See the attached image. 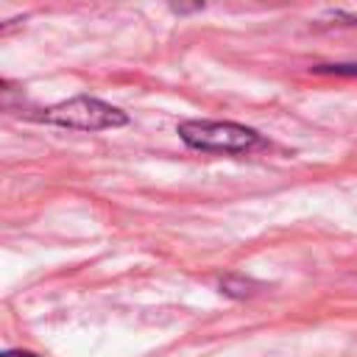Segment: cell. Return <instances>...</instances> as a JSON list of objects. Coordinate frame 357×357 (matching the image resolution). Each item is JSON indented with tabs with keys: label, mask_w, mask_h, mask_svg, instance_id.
I'll return each mask as SVG.
<instances>
[{
	"label": "cell",
	"mask_w": 357,
	"mask_h": 357,
	"mask_svg": "<svg viewBox=\"0 0 357 357\" xmlns=\"http://www.w3.org/2000/svg\"><path fill=\"white\" fill-rule=\"evenodd\" d=\"M178 137L192 151L223 153V156L251 153L265 145L259 131L231 120H184L178 123Z\"/></svg>",
	"instance_id": "obj_1"
},
{
	"label": "cell",
	"mask_w": 357,
	"mask_h": 357,
	"mask_svg": "<svg viewBox=\"0 0 357 357\" xmlns=\"http://www.w3.org/2000/svg\"><path fill=\"white\" fill-rule=\"evenodd\" d=\"M42 120L59 128H73V131H106V128H120L128 123V114L100 98L92 95H78L70 100H61L50 109L42 112Z\"/></svg>",
	"instance_id": "obj_2"
},
{
	"label": "cell",
	"mask_w": 357,
	"mask_h": 357,
	"mask_svg": "<svg viewBox=\"0 0 357 357\" xmlns=\"http://www.w3.org/2000/svg\"><path fill=\"white\" fill-rule=\"evenodd\" d=\"M218 287H220V293H226L231 298H248L259 290V282H254L248 276H240V273H229L218 282Z\"/></svg>",
	"instance_id": "obj_3"
},
{
	"label": "cell",
	"mask_w": 357,
	"mask_h": 357,
	"mask_svg": "<svg viewBox=\"0 0 357 357\" xmlns=\"http://www.w3.org/2000/svg\"><path fill=\"white\" fill-rule=\"evenodd\" d=\"M315 75H346V78H357V64H315L312 67Z\"/></svg>",
	"instance_id": "obj_4"
},
{
	"label": "cell",
	"mask_w": 357,
	"mask_h": 357,
	"mask_svg": "<svg viewBox=\"0 0 357 357\" xmlns=\"http://www.w3.org/2000/svg\"><path fill=\"white\" fill-rule=\"evenodd\" d=\"M3 357H39L36 351H25V349H8L3 351Z\"/></svg>",
	"instance_id": "obj_5"
},
{
	"label": "cell",
	"mask_w": 357,
	"mask_h": 357,
	"mask_svg": "<svg viewBox=\"0 0 357 357\" xmlns=\"http://www.w3.org/2000/svg\"><path fill=\"white\" fill-rule=\"evenodd\" d=\"M201 8H204L201 3H198V6H170L173 14H190V11H201Z\"/></svg>",
	"instance_id": "obj_6"
}]
</instances>
